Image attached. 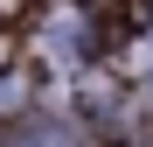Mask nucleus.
Listing matches in <instances>:
<instances>
[{"label": "nucleus", "mask_w": 153, "mask_h": 147, "mask_svg": "<svg viewBox=\"0 0 153 147\" xmlns=\"http://www.w3.org/2000/svg\"><path fill=\"white\" fill-rule=\"evenodd\" d=\"M42 49H49V63H56V70L91 63V49H97L91 14H84V7H56V14H49V28H42Z\"/></svg>", "instance_id": "obj_1"}, {"label": "nucleus", "mask_w": 153, "mask_h": 147, "mask_svg": "<svg viewBox=\"0 0 153 147\" xmlns=\"http://www.w3.org/2000/svg\"><path fill=\"white\" fill-rule=\"evenodd\" d=\"M14 147H76V133L70 126H28V140L14 133Z\"/></svg>", "instance_id": "obj_2"}]
</instances>
